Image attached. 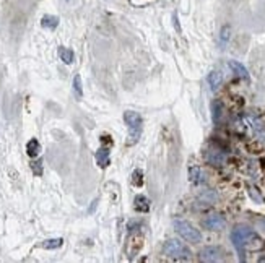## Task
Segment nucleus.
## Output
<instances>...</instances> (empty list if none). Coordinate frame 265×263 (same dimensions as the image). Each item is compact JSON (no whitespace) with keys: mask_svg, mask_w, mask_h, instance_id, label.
Here are the masks:
<instances>
[{"mask_svg":"<svg viewBox=\"0 0 265 263\" xmlns=\"http://www.w3.org/2000/svg\"><path fill=\"white\" fill-rule=\"evenodd\" d=\"M135 210H138V211H143V213L148 211V210H150V202H148V198H146L145 195L135 197Z\"/></svg>","mask_w":265,"mask_h":263,"instance_id":"obj_15","label":"nucleus"},{"mask_svg":"<svg viewBox=\"0 0 265 263\" xmlns=\"http://www.w3.org/2000/svg\"><path fill=\"white\" fill-rule=\"evenodd\" d=\"M62 244H64V239L57 237V239H49V241H44L43 244H41V247H43V249H48V250H52V249L62 247Z\"/></svg>","mask_w":265,"mask_h":263,"instance_id":"obj_19","label":"nucleus"},{"mask_svg":"<svg viewBox=\"0 0 265 263\" xmlns=\"http://www.w3.org/2000/svg\"><path fill=\"white\" fill-rule=\"evenodd\" d=\"M124 120H126V124L129 127V132H131L132 142L137 140L140 135V128H142V117L137 112H133V110H127V112L124 114Z\"/></svg>","mask_w":265,"mask_h":263,"instance_id":"obj_4","label":"nucleus"},{"mask_svg":"<svg viewBox=\"0 0 265 263\" xmlns=\"http://www.w3.org/2000/svg\"><path fill=\"white\" fill-rule=\"evenodd\" d=\"M174 229L182 239H186L191 244H199L202 242V234L199 229H196L191 223H187L184 219H176L174 221Z\"/></svg>","mask_w":265,"mask_h":263,"instance_id":"obj_3","label":"nucleus"},{"mask_svg":"<svg viewBox=\"0 0 265 263\" xmlns=\"http://www.w3.org/2000/svg\"><path fill=\"white\" fill-rule=\"evenodd\" d=\"M221 83H223V77H221L220 72H211L208 75V85L213 91H216L218 88L221 86Z\"/></svg>","mask_w":265,"mask_h":263,"instance_id":"obj_14","label":"nucleus"},{"mask_svg":"<svg viewBox=\"0 0 265 263\" xmlns=\"http://www.w3.org/2000/svg\"><path fill=\"white\" fill-rule=\"evenodd\" d=\"M96 162L101 167H108L109 164V150L106 148V146H103V148H99L98 150V153H96Z\"/></svg>","mask_w":265,"mask_h":263,"instance_id":"obj_10","label":"nucleus"},{"mask_svg":"<svg viewBox=\"0 0 265 263\" xmlns=\"http://www.w3.org/2000/svg\"><path fill=\"white\" fill-rule=\"evenodd\" d=\"M218 200V194L215 190H205L202 195L199 197V202H202L203 205H213Z\"/></svg>","mask_w":265,"mask_h":263,"instance_id":"obj_12","label":"nucleus"},{"mask_svg":"<svg viewBox=\"0 0 265 263\" xmlns=\"http://www.w3.org/2000/svg\"><path fill=\"white\" fill-rule=\"evenodd\" d=\"M246 124L251 127L252 135H254V138L257 140V142L265 145V124H264V122L259 119V117L249 115L246 119Z\"/></svg>","mask_w":265,"mask_h":263,"instance_id":"obj_5","label":"nucleus"},{"mask_svg":"<svg viewBox=\"0 0 265 263\" xmlns=\"http://www.w3.org/2000/svg\"><path fill=\"white\" fill-rule=\"evenodd\" d=\"M73 90H75L76 96H78V98L83 96V86H81V77H80V75H75V77H73Z\"/></svg>","mask_w":265,"mask_h":263,"instance_id":"obj_21","label":"nucleus"},{"mask_svg":"<svg viewBox=\"0 0 265 263\" xmlns=\"http://www.w3.org/2000/svg\"><path fill=\"white\" fill-rule=\"evenodd\" d=\"M39 151H41V145L36 138H33V140H29L28 145H26V153L29 158H36L39 155Z\"/></svg>","mask_w":265,"mask_h":263,"instance_id":"obj_13","label":"nucleus"},{"mask_svg":"<svg viewBox=\"0 0 265 263\" xmlns=\"http://www.w3.org/2000/svg\"><path fill=\"white\" fill-rule=\"evenodd\" d=\"M223 259V249L216 245H208L199 252V260L202 262H220Z\"/></svg>","mask_w":265,"mask_h":263,"instance_id":"obj_6","label":"nucleus"},{"mask_svg":"<svg viewBox=\"0 0 265 263\" xmlns=\"http://www.w3.org/2000/svg\"><path fill=\"white\" fill-rule=\"evenodd\" d=\"M59 55H61V60L64 63H67V65H70V63L73 62V58H75L73 51H70L68 48H64V46L59 48Z\"/></svg>","mask_w":265,"mask_h":263,"instance_id":"obj_16","label":"nucleus"},{"mask_svg":"<svg viewBox=\"0 0 265 263\" xmlns=\"http://www.w3.org/2000/svg\"><path fill=\"white\" fill-rule=\"evenodd\" d=\"M228 65H229V68H231L234 73L238 75L239 78L249 80V73H247V70H246V67L243 65V63H239V62H236V60H229Z\"/></svg>","mask_w":265,"mask_h":263,"instance_id":"obj_9","label":"nucleus"},{"mask_svg":"<svg viewBox=\"0 0 265 263\" xmlns=\"http://www.w3.org/2000/svg\"><path fill=\"white\" fill-rule=\"evenodd\" d=\"M41 26L46 29H56L59 26V18L54 15H44L41 18Z\"/></svg>","mask_w":265,"mask_h":263,"instance_id":"obj_11","label":"nucleus"},{"mask_svg":"<svg viewBox=\"0 0 265 263\" xmlns=\"http://www.w3.org/2000/svg\"><path fill=\"white\" fill-rule=\"evenodd\" d=\"M211 110H213V122H215V124L221 122V117H223V104H221V101H213V104H211Z\"/></svg>","mask_w":265,"mask_h":263,"instance_id":"obj_17","label":"nucleus"},{"mask_svg":"<svg viewBox=\"0 0 265 263\" xmlns=\"http://www.w3.org/2000/svg\"><path fill=\"white\" fill-rule=\"evenodd\" d=\"M229 36H231V29H229V26H223L221 28V33H220V41H221V44H226L228 41H229Z\"/></svg>","mask_w":265,"mask_h":263,"instance_id":"obj_22","label":"nucleus"},{"mask_svg":"<svg viewBox=\"0 0 265 263\" xmlns=\"http://www.w3.org/2000/svg\"><path fill=\"white\" fill-rule=\"evenodd\" d=\"M189 179L192 184H200L202 182V171H200L199 166H192L189 169Z\"/></svg>","mask_w":265,"mask_h":263,"instance_id":"obj_18","label":"nucleus"},{"mask_svg":"<svg viewBox=\"0 0 265 263\" xmlns=\"http://www.w3.org/2000/svg\"><path fill=\"white\" fill-rule=\"evenodd\" d=\"M225 153L220 148H208L205 151V159L211 166H221L225 162Z\"/></svg>","mask_w":265,"mask_h":263,"instance_id":"obj_8","label":"nucleus"},{"mask_svg":"<svg viewBox=\"0 0 265 263\" xmlns=\"http://www.w3.org/2000/svg\"><path fill=\"white\" fill-rule=\"evenodd\" d=\"M231 241L233 245L236 247L238 254L241 255V260H244L246 249H261L264 244H256L257 241H261L259 236L247 226H236L231 231Z\"/></svg>","mask_w":265,"mask_h":263,"instance_id":"obj_1","label":"nucleus"},{"mask_svg":"<svg viewBox=\"0 0 265 263\" xmlns=\"http://www.w3.org/2000/svg\"><path fill=\"white\" fill-rule=\"evenodd\" d=\"M133 184L138 185V187L143 184V174H142V171H140V169H137V171L133 172Z\"/></svg>","mask_w":265,"mask_h":263,"instance_id":"obj_23","label":"nucleus"},{"mask_svg":"<svg viewBox=\"0 0 265 263\" xmlns=\"http://www.w3.org/2000/svg\"><path fill=\"white\" fill-rule=\"evenodd\" d=\"M202 226L208 231H221L223 227L226 226V219H225V216L216 214V213L208 214L207 218L202 221Z\"/></svg>","mask_w":265,"mask_h":263,"instance_id":"obj_7","label":"nucleus"},{"mask_svg":"<svg viewBox=\"0 0 265 263\" xmlns=\"http://www.w3.org/2000/svg\"><path fill=\"white\" fill-rule=\"evenodd\" d=\"M163 252L169 259H176V260H191L192 259V252L191 249L187 247L186 244H182L176 239H171L163 247Z\"/></svg>","mask_w":265,"mask_h":263,"instance_id":"obj_2","label":"nucleus"},{"mask_svg":"<svg viewBox=\"0 0 265 263\" xmlns=\"http://www.w3.org/2000/svg\"><path fill=\"white\" fill-rule=\"evenodd\" d=\"M41 164H43V162H41V161H36V162H33V164H31L33 171H34V174H36V175H41V174H43V167H41Z\"/></svg>","mask_w":265,"mask_h":263,"instance_id":"obj_24","label":"nucleus"},{"mask_svg":"<svg viewBox=\"0 0 265 263\" xmlns=\"http://www.w3.org/2000/svg\"><path fill=\"white\" fill-rule=\"evenodd\" d=\"M247 192H249L251 198H252V200H254L256 203H264V197H262L261 190H259L257 187L249 185V187H247Z\"/></svg>","mask_w":265,"mask_h":263,"instance_id":"obj_20","label":"nucleus"}]
</instances>
